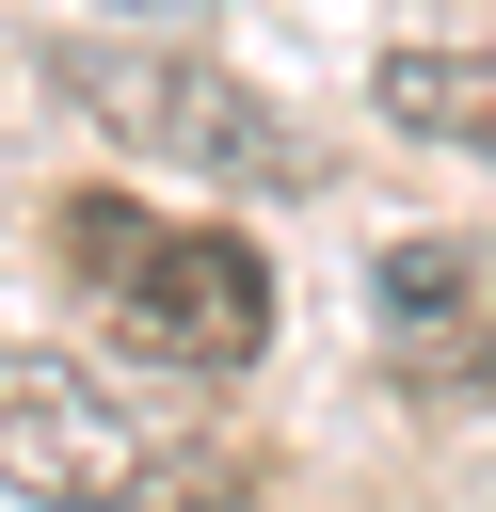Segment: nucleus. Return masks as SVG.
Returning a JSON list of instances; mask_svg holds the SVG:
<instances>
[{
	"instance_id": "5",
	"label": "nucleus",
	"mask_w": 496,
	"mask_h": 512,
	"mask_svg": "<svg viewBox=\"0 0 496 512\" xmlns=\"http://www.w3.org/2000/svg\"><path fill=\"white\" fill-rule=\"evenodd\" d=\"M384 128L400 144H448V160H496V48H384Z\"/></svg>"
},
{
	"instance_id": "1",
	"label": "nucleus",
	"mask_w": 496,
	"mask_h": 512,
	"mask_svg": "<svg viewBox=\"0 0 496 512\" xmlns=\"http://www.w3.org/2000/svg\"><path fill=\"white\" fill-rule=\"evenodd\" d=\"M48 272H64V304H80L112 352H144V368L240 384V368L272 352V272H256V240H240V224H208V208L64 192V224H48Z\"/></svg>"
},
{
	"instance_id": "3",
	"label": "nucleus",
	"mask_w": 496,
	"mask_h": 512,
	"mask_svg": "<svg viewBox=\"0 0 496 512\" xmlns=\"http://www.w3.org/2000/svg\"><path fill=\"white\" fill-rule=\"evenodd\" d=\"M48 80L128 144V160H160V176H208V192H304L320 176V144L256 96V80H224L208 48H48Z\"/></svg>"
},
{
	"instance_id": "2",
	"label": "nucleus",
	"mask_w": 496,
	"mask_h": 512,
	"mask_svg": "<svg viewBox=\"0 0 496 512\" xmlns=\"http://www.w3.org/2000/svg\"><path fill=\"white\" fill-rule=\"evenodd\" d=\"M0 496H48V512H224L240 464L208 432L144 416L80 352H0Z\"/></svg>"
},
{
	"instance_id": "4",
	"label": "nucleus",
	"mask_w": 496,
	"mask_h": 512,
	"mask_svg": "<svg viewBox=\"0 0 496 512\" xmlns=\"http://www.w3.org/2000/svg\"><path fill=\"white\" fill-rule=\"evenodd\" d=\"M368 304H384V368L416 400H496V240L416 224V240H384Z\"/></svg>"
}]
</instances>
